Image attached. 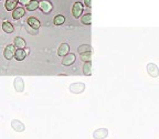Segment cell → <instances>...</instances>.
I'll use <instances>...</instances> for the list:
<instances>
[{
  "label": "cell",
  "instance_id": "obj_20",
  "mask_svg": "<svg viewBox=\"0 0 159 139\" xmlns=\"http://www.w3.org/2000/svg\"><path fill=\"white\" fill-rule=\"evenodd\" d=\"M77 51H79L80 54H82V53H85V52H92V47L89 44H82L79 47Z\"/></svg>",
  "mask_w": 159,
  "mask_h": 139
},
{
  "label": "cell",
  "instance_id": "obj_16",
  "mask_svg": "<svg viewBox=\"0 0 159 139\" xmlns=\"http://www.w3.org/2000/svg\"><path fill=\"white\" fill-rule=\"evenodd\" d=\"M83 73L86 76H91L92 75V62H85L83 65Z\"/></svg>",
  "mask_w": 159,
  "mask_h": 139
},
{
  "label": "cell",
  "instance_id": "obj_9",
  "mask_svg": "<svg viewBox=\"0 0 159 139\" xmlns=\"http://www.w3.org/2000/svg\"><path fill=\"white\" fill-rule=\"evenodd\" d=\"M13 85H15V89L17 92L19 93L23 92V89H25V82H23V79L21 77H16Z\"/></svg>",
  "mask_w": 159,
  "mask_h": 139
},
{
  "label": "cell",
  "instance_id": "obj_21",
  "mask_svg": "<svg viewBox=\"0 0 159 139\" xmlns=\"http://www.w3.org/2000/svg\"><path fill=\"white\" fill-rule=\"evenodd\" d=\"M64 21H65V18H64V16H62V15L55 16L54 19H53V23H54L55 25H63V23H64Z\"/></svg>",
  "mask_w": 159,
  "mask_h": 139
},
{
  "label": "cell",
  "instance_id": "obj_3",
  "mask_svg": "<svg viewBox=\"0 0 159 139\" xmlns=\"http://www.w3.org/2000/svg\"><path fill=\"white\" fill-rule=\"evenodd\" d=\"M146 69H147V73H148L152 77L159 76V69L155 63H148Z\"/></svg>",
  "mask_w": 159,
  "mask_h": 139
},
{
  "label": "cell",
  "instance_id": "obj_12",
  "mask_svg": "<svg viewBox=\"0 0 159 139\" xmlns=\"http://www.w3.org/2000/svg\"><path fill=\"white\" fill-rule=\"evenodd\" d=\"M27 23L30 25V28H32V29H34V30H38L40 28V25H41L40 21L34 17H30L29 19L27 20Z\"/></svg>",
  "mask_w": 159,
  "mask_h": 139
},
{
  "label": "cell",
  "instance_id": "obj_14",
  "mask_svg": "<svg viewBox=\"0 0 159 139\" xmlns=\"http://www.w3.org/2000/svg\"><path fill=\"white\" fill-rule=\"evenodd\" d=\"M27 56V53H25V50L22 49H17L16 50V53H15V59L17 61H23Z\"/></svg>",
  "mask_w": 159,
  "mask_h": 139
},
{
  "label": "cell",
  "instance_id": "obj_6",
  "mask_svg": "<svg viewBox=\"0 0 159 139\" xmlns=\"http://www.w3.org/2000/svg\"><path fill=\"white\" fill-rule=\"evenodd\" d=\"M11 127H12L13 130H15V132H25V124H23L22 122L18 120V119H13L12 122H11Z\"/></svg>",
  "mask_w": 159,
  "mask_h": 139
},
{
  "label": "cell",
  "instance_id": "obj_22",
  "mask_svg": "<svg viewBox=\"0 0 159 139\" xmlns=\"http://www.w3.org/2000/svg\"><path fill=\"white\" fill-rule=\"evenodd\" d=\"M80 55H81V60L84 61V62H89L91 59H92V52H85Z\"/></svg>",
  "mask_w": 159,
  "mask_h": 139
},
{
  "label": "cell",
  "instance_id": "obj_7",
  "mask_svg": "<svg viewBox=\"0 0 159 139\" xmlns=\"http://www.w3.org/2000/svg\"><path fill=\"white\" fill-rule=\"evenodd\" d=\"M83 12V6L81 2H75L74 5H73L72 7V15L74 18H76V19H79L80 17H81V15H82Z\"/></svg>",
  "mask_w": 159,
  "mask_h": 139
},
{
  "label": "cell",
  "instance_id": "obj_5",
  "mask_svg": "<svg viewBox=\"0 0 159 139\" xmlns=\"http://www.w3.org/2000/svg\"><path fill=\"white\" fill-rule=\"evenodd\" d=\"M108 136V130L106 128H99L96 129L93 132V138L94 139H105Z\"/></svg>",
  "mask_w": 159,
  "mask_h": 139
},
{
  "label": "cell",
  "instance_id": "obj_18",
  "mask_svg": "<svg viewBox=\"0 0 159 139\" xmlns=\"http://www.w3.org/2000/svg\"><path fill=\"white\" fill-rule=\"evenodd\" d=\"M81 22L85 25H89L92 23V13H86L81 18Z\"/></svg>",
  "mask_w": 159,
  "mask_h": 139
},
{
  "label": "cell",
  "instance_id": "obj_23",
  "mask_svg": "<svg viewBox=\"0 0 159 139\" xmlns=\"http://www.w3.org/2000/svg\"><path fill=\"white\" fill-rule=\"evenodd\" d=\"M30 1H31V0H18V3H20V5L25 6V7H27V6L29 5Z\"/></svg>",
  "mask_w": 159,
  "mask_h": 139
},
{
  "label": "cell",
  "instance_id": "obj_17",
  "mask_svg": "<svg viewBox=\"0 0 159 139\" xmlns=\"http://www.w3.org/2000/svg\"><path fill=\"white\" fill-rule=\"evenodd\" d=\"M2 30L6 33H12L15 31V27L12 25V23L6 21V22L2 23Z\"/></svg>",
  "mask_w": 159,
  "mask_h": 139
},
{
  "label": "cell",
  "instance_id": "obj_10",
  "mask_svg": "<svg viewBox=\"0 0 159 139\" xmlns=\"http://www.w3.org/2000/svg\"><path fill=\"white\" fill-rule=\"evenodd\" d=\"M70 51V47L67 43H62V44L59 47V50H57V55L61 57H64L65 55L69 54Z\"/></svg>",
  "mask_w": 159,
  "mask_h": 139
},
{
  "label": "cell",
  "instance_id": "obj_4",
  "mask_svg": "<svg viewBox=\"0 0 159 139\" xmlns=\"http://www.w3.org/2000/svg\"><path fill=\"white\" fill-rule=\"evenodd\" d=\"M16 53V47L13 44H8L5 47V51H3V55H5V59L10 60L15 56Z\"/></svg>",
  "mask_w": 159,
  "mask_h": 139
},
{
  "label": "cell",
  "instance_id": "obj_2",
  "mask_svg": "<svg viewBox=\"0 0 159 139\" xmlns=\"http://www.w3.org/2000/svg\"><path fill=\"white\" fill-rule=\"evenodd\" d=\"M70 91L73 94H81L85 91V84L84 83H73L70 85Z\"/></svg>",
  "mask_w": 159,
  "mask_h": 139
},
{
  "label": "cell",
  "instance_id": "obj_15",
  "mask_svg": "<svg viewBox=\"0 0 159 139\" xmlns=\"http://www.w3.org/2000/svg\"><path fill=\"white\" fill-rule=\"evenodd\" d=\"M17 5H18V0H7L5 3V7L8 11H13L17 8Z\"/></svg>",
  "mask_w": 159,
  "mask_h": 139
},
{
  "label": "cell",
  "instance_id": "obj_19",
  "mask_svg": "<svg viewBox=\"0 0 159 139\" xmlns=\"http://www.w3.org/2000/svg\"><path fill=\"white\" fill-rule=\"evenodd\" d=\"M39 8V1L38 0H31L29 2V5L27 6L28 11H34Z\"/></svg>",
  "mask_w": 159,
  "mask_h": 139
},
{
  "label": "cell",
  "instance_id": "obj_13",
  "mask_svg": "<svg viewBox=\"0 0 159 139\" xmlns=\"http://www.w3.org/2000/svg\"><path fill=\"white\" fill-rule=\"evenodd\" d=\"M13 45H15L17 49H22L25 50V41L23 38L21 37H16L15 38V43H13Z\"/></svg>",
  "mask_w": 159,
  "mask_h": 139
},
{
  "label": "cell",
  "instance_id": "obj_8",
  "mask_svg": "<svg viewBox=\"0 0 159 139\" xmlns=\"http://www.w3.org/2000/svg\"><path fill=\"white\" fill-rule=\"evenodd\" d=\"M75 60H76V56H75L74 53H69L62 59V64L64 66H70L75 62Z\"/></svg>",
  "mask_w": 159,
  "mask_h": 139
},
{
  "label": "cell",
  "instance_id": "obj_11",
  "mask_svg": "<svg viewBox=\"0 0 159 139\" xmlns=\"http://www.w3.org/2000/svg\"><path fill=\"white\" fill-rule=\"evenodd\" d=\"M25 15V10L23 9L22 7H19V8H16L15 10L12 11V18L15 20H19Z\"/></svg>",
  "mask_w": 159,
  "mask_h": 139
},
{
  "label": "cell",
  "instance_id": "obj_1",
  "mask_svg": "<svg viewBox=\"0 0 159 139\" xmlns=\"http://www.w3.org/2000/svg\"><path fill=\"white\" fill-rule=\"evenodd\" d=\"M39 8L43 13L48 15V13H50L51 11H52L53 5L50 2L49 0H40L39 1Z\"/></svg>",
  "mask_w": 159,
  "mask_h": 139
},
{
  "label": "cell",
  "instance_id": "obj_24",
  "mask_svg": "<svg viewBox=\"0 0 159 139\" xmlns=\"http://www.w3.org/2000/svg\"><path fill=\"white\" fill-rule=\"evenodd\" d=\"M84 2L86 7H89V8L92 7V0H84Z\"/></svg>",
  "mask_w": 159,
  "mask_h": 139
}]
</instances>
